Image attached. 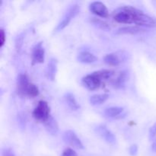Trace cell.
Masks as SVG:
<instances>
[{"mask_svg": "<svg viewBox=\"0 0 156 156\" xmlns=\"http://www.w3.org/2000/svg\"><path fill=\"white\" fill-rule=\"evenodd\" d=\"M114 20L120 24H135L138 27L153 28L156 27V20L143 11L132 6H124L117 9L113 14Z\"/></svg>", "mask_w": 156, "mask_h": 156, "instance_id": "6da1fadb", "label": "cell"}, {"mask_svg": "<svg viewBox=\"0 0 156 156\" xmlns=\"http://www.w3.org/2000/svg\"><path fill=\"white\" fill-rule=\"evenodd\" d=\"M17 93L20 96L35 98L39 95V88L34 84L29 81L26 74H19L17 78Z\"/></svg>", "mask_w": 156, "mask_h": 156, "instance_id": "7a4b0ae2", "label": "cell"}, {"mask_svg": "<svg viewBox=\"0 0 156 156\" xmlns=\"http://www.w3.org/2000/svg\"><path fill=\"white\" fill-rule=\"evenodd\" d=\"M32 116L37 121L43 123H46L51 117L50 108L48 103L45 101H40L32 112Z\"/></svg>", "mask_w": 156, "mask_h": 156, "instance_id": "3957f363", "label": "cell"}, {"mask_svg": "<svg viewBox=\"0 0 156 156\" xmlns=\"http://www.w3.org/2000/svg\"><path fill=\"white\" fill-rule=\"evenodd\" d=\"M79 11H80V6L77 4L73 5L69 8L67 12L64 15L63 18L61 20L60 22L57 24L56 28L54 29V33H58V32L61 31L63 30L64 28L67 27L71 22L72 20L79 14Z\"/></svg>", "mask_w": 156, "mask_h": 156, "instance_id": "277c9868", "label": "cell"}, {"mask_svg": "<svg viewBox=\"0 0 156 156\" xmlns=\"http://www.w3.org/2000/svg\"><path fill=\"white\" fill-rule=\"evenodd\" d=\"M129 54L124 50H120V51L111 53L107 54L104 56L103 60L106 64L112 66H117L123 62H126L128 59Z\"/></svg>", "mask_w": 156, "mask_h": 156, "instance_id": "5b68a950", "label": "cell"}, {"mask_svg": "<svg viewBox=\"0 0 156 156\" xmlns=\"http://www.w3.org/2000/svg\"><path fill=\"white\" fill-rule=\"evenodd\" d=\"M102 81H103V79L99 75L98 71H96L83 77L82 82V85L87 89L90 90V91H94V90H97L98 88H100Z\"/></svg>", "mask_w": 156, "mask_h": 156, "instance_id": "8992f818", "label": "cell"}, {"mask_svg": "<svg viewBox=\"0 0 156 156\" xmlns=\"http://www.w3.org/2000/svg\"><path fill=\"white\" fill-rule=\"evenodd\" d=\"M62 140L66 144L76 149H83V143L73 130H66L62 134Z\"/></svg>", "mask_w": 156, "mask_h": 156, "instance_id": "52a82bcc", "label": "cell"}, {"mask_svg": "<svg viewBox=\"0 0 156 156\" xmlns=\"http://www.w3.org/2000/svg\"><path fill=\"white\" fill-rule=\"evenodd\" d=\"M94 131L106 143L111 145H114L117 143V139H116L115 136L110 129H108V128L105 125H98L94 128Z\"/></svg>", "mask_w": 156, "mask_h": 156, "instance_id": "ba28073f", "label": "cell"}, {"mask_svg": "<svg viewBox=\"0 0 156 156\" xmlns=\"http://www.w3.org/2000/svg\"><path fill=\"white\" fill-rule=\"evenodd\" d=\"M45 60V50L43 47V42L35 44L32 49L31 66L43 63Z\"/></svg>", "mask_w": 156, "mask_h": 156, "instance_id": "9c48e42d", "label": "cell"}, {"mask_svg": "<svg viewBox=\"0 0 156 156\" xmlns=\"http://www.w3.org/2000/svg\"><path fill=\"white\" fill-rule=\"evenodd\" d=\"M89 10L93 14L101 18H108L109 16V12L108 8L101 2H93L90 4Z\"/></svg>", "mask_w": 156, "mask_h": 156, "instance_id": "30bf717a", "label": "cell"}, {"mask_svg": "<svg viewBox=\"0 0 156 156\" xmlns=\"http://www.w3.org/2000/svg\"><path fill=\"white\" fill-rule=\"evenodd\" d=\"M58 61L55 58H51L49 61L47 66L46 68L45 76L47 79L50 81H54L56 79V73H57Z\"/></svg>", "mask_w": 156, "mask_h": 156, "instance_id": "8fae6325", "label": "cell"}, {"mask_svg": "<svg viewBox=\"0 0 156 156\" xmlns=\"http://www.w3.org/2000/svg\"><path fill=\"white\" fill-rule=\"evenodd\" d=\"M146 32V29L143 27H138V26H128V27H120L116 30L115 34L118 35H124V34H138Z\"/></svg>", "mask_w": 156, "mask_h": 156, "instance_id": "7c38bea8", "label": "cell"}, {"mask_svg": "<svg viewBox=\"0 0 156 156\" xmlns=\"http://www.w3.org/2000/svg\"><path fill=\"white\" fill-rule=\"evenodd\" d=\"M124 109L121 107H111V108H106L104 111V114L108 118L118 119L121 118V116L126 115L124 114Z\"/></svg>", "mask_w": 156, "mask_h": 156, "instance_id": "4fadbf2b", "label": "cell"}, {"mask_svg": "<svg viewBox=\"0 0 156 156\" xmlns=\"http://www.w3.org/2000/svg\"><path fill=\"white\" fill-rule=\"evenodd\" d=\"M128 80L127 72L122 71L119 74L117 78L112 82V86L117 89H123L126 86V83Z\"/></svg>", "mask_w": 156, "mask_h": 156, "instance_id": "5bb4252c", "label": "cell"}, {"mask_svg": "<svg viewBox=\"0 0 156 156\" xmlns=\"http://www.w3.org/2000/svg\"><path fill=\"white\" fill-rule=\"evenodd\" d=\"M46 130L50 135L56 136L59 132V125L56 120L53 117H50V119L46 123H44Z\"/></svg>", "mask_w": 156, "mask_h": 156, "instance_id": "9a60e30c", "label": "cell"}, {"mask_svg": "<svg viewBox=\"0 0 156 156\" xmlns=\"http://www.w3.org/2000/svg\"><path fill=\"white\" fill-rule=\"evenodd\" d=\"M97 57L93 53L88 51H82L77 56V60L85 64H91L97 61Z\"/></svg>", "mask_w": 156, "mask_h": 156, "instance_id": "2e32d148", "label": "cell"}, {"mask_svg": "<svg viewBox=\"0 0 156 156\" xmlns=\"http://www.w3.org/2000/svg\"><path fill=\"white\" fill-rule=\"evenodd\" d=\"M64 100L69 108L73 111H78L80 108V105H79L78 101H76L74 94L70 92H67L64 94Z\"/></svg>", "mask_w": 156, "mask_h": 156, "instance_id": "e0dca14e", "label": "cell"}, {"mask_svg": "<svg viewBox=\"0 0 156 156\" xmlns=\"http://www.w3.org/2000/svg\"><path fill=\"white\" fill-rule=\"evenodd\" d=\"M108 98H109V94H94V95L90 97L89 101L91 105L97 106V105H100L105 103L106 101H108Z\"/></svg>", "mask_w": 156, "mask_h": 156, "instance_id": "ac0fdd59", "label": "cell"}, {"mask_svg": "<svg viewBox=\"0 0 156 156\" xmlns=\"http://www.w3.org/2000/svg\"><path fill=\"white\" fill-rule=\"evenodd\" d=\"M91 22L93 24H94L96 27H99V28L102 29V30H109V29H111V27H109V25H108V23H106L105 21H101V20L98 19V18H91Z\"/></svg>", "mask_w": 156, "mask_h": 156, "instance_id": "d6986e66", "label": "cell"}, {"mask_svg": "<svg viewBox=\"0 0 156 156\" xmlns=\"http://www.w3.org/2000/svg\"><path fill=\"white\" fill-rule=\"evenodd\" d=\"M23 41H24V36L23 34H20L19 36H18L15 39V48L18 51H19L21 48V46H22Z\"/></svg>", "mask_w": 156, "mask_h": 156, "instance_id": "ffe728a7", "label": "cell"}, {"mask_svg": "<svg viewBox=\"0 0 156 156\" xmlns=\"http://www.w3.org/2000/svg\"><path fill=\"white\" fill-rule=\"evenodd\" d=\"M61 156H78V154L75 150H73L71 148H67L62 152Z\"/></svg>", "mask_w": 156, "mask_h": 156, "instance_id": "44dd1931", "label": "cell"}, {"mask_svg": "<svg viewBox=\"0 0 156 156\" xmlns=\"http://www.w3.org/2000/svg\"><path fill=\"white\" fill-rule=\"evenodd\" d=\"M156 136V123H154L151 128L149 129V140H152Z\"/></svg>", "mask_w": 156, "mask_h": 156, "instance_id": "7402d4cb", "label": "cell"}, {"mask_svg": "<svg viewBox=\"0 0 156 156\" xmlns=\"http://www.w3.org/2000/svg\"><path fill=\"white\" fill-rule=\"evenodd\" d=\"M25 115L24 114H19L18 116V122H19V126H21L22 129L25 128V124H26V117H24Z\"/></svg>", "mask_w": 156, "mask_h": 156, "instance_id": "603a6c76", "label": "cell"}, {"mask_svg": "<svg viewBox=\"0 0 156 156\" xmlns=\"http://www.w3.org/2000/svg\"><path fill=\"white\" fill-rule=\"evenodd\" d=\"M5 30H3L2 28L0 30V41H1V43H0V47H2L4 46L5 42Z\"/></svg>", "mask_w": 156, "mask_h": 156, "instance_id": "cb8c5ba5", "label": "cell"}, {"mask_svg": "<svg viewBox=\"0 0 156 156\" xmlns=\"http://www.w3.org/2000/svg\"><path fill=\"white\" fill-rule=\"evenodd\" d=\"M137 152H138V146L136 145H132L129 149V155L132 156H135L136 155Z\"/></svg>", "mask_w": 156, "mask_h": 156, "instance_id": "d4e9b609", "label": "cell"}, {"mask_svg": "<svg viewBox=\"0 0 156 156\" xmlns=\"http://www.w3.org/2000/svg\"><path fill=\"white\" fill-rule=\"evenodd\" d=\"M2 156H15V154L12 149H9V148H5L2 150Z\"/></svg>", "mask_w": 156, "mask_h": 156, "instance_id": "484cf974", "label": "cell"}, {"mask_svg": "<svg viewBox=\"0 0 156 156\" xmlns=\"http://www.w3.org/2000/svg\"><path fill=\"white\" fill-rule=\"evenodd\" d=\"M152 150H153L154 152H156V140L154 141V143H152Z\"/></svg>", "mask_w": 156, "mask_h": 156, "instance_id": "4316f807", "label": "cell"}]
</instances>
